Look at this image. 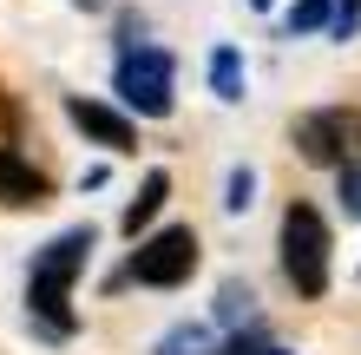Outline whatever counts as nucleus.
<instances>
[{"label": "nucleus", "instance_id": "obj_10", "mask_svg": "<svg viewBox=\"0 0 361 355\" xmlns=\"http://www.w3.org/2000/svg\"><path fill=\"white\" fill-rule=\"evenodd\" d=\"M158 355H210V336L204 329H171V336L158 342Z\"/></svg>", "mask_w": 361, "mask_h": 355}, {"label": "nucleus", "instance_id": "obj_13", "mask_svg": "<svg viewBox=\"0 0 361 355\" xmlns=\"http://www.w3.org/2000/svg\"><path fill=\"white\" fill-rule=\"evenodd\" d=\"M250 184H257V178H250V172H230V211H243V204H250Z\"/></svg>", "mask_w": 361, "mask_h": 355}, {"label": "nucleus", "instance_id": "obj_8", "mask_svg": "<svg viewBox=\"0 0 361 355\" xmlns=\"http://www.w3.org/2000/svg\"><path fill=\"white\" fill-rule=\"evenodd\" d=\"M164 191H171V178H164V172H145V184H138V198L125 204V237H138L145 224L158 217V204H164Z\"/></svg>", "mask_w": 361, "mask_h": 355}, {"label": "nucleus", "instance_id": "obj_6", "mask_svg": "<svg viewBox=\"0 0 361 355\" xmlns=\"http://www.w3.org/2000/svg\"><path fill=\"white\" fill-rule=\"evenodd\" d=\"M66 119H73L86 138L112 145V152H125V145H132V119H118L112 106H99V99H66Z\"/></svg>", "mask_w": 361, "mask_h": 355}, {"label": "nucleus", "instance_id": "obj_3", "mask_svg": "<svg viewBox=\"0 0 361 355\" xmlns=\"http://www.w3.org/2000/svg\"><path fill=\"white\" fill-rule=\"evenodd\" d=\"M283 277L302 296H322L329 289V224L309 204H289L283 211Z\"/></svg>", "mask_w": 361, "mask_h": 355}, {"label": "nucleus", "instance_id": "obj_12", "mask_svg": "<svg viewBox=\"0 0 361 355\" xmlns=\"http://www.w3.org/2000/svg\"><path fill=\"white\" fill-rule=\"evenodd\" d=\"M322 20H329V0H302V7L289 13V27H302V33H309V27H322Z\"/></svg>", "mask_w": 361, "mask_h": 355}, {"label": "nucleus", "instance_id": "obj_14", "mask_svg": "<svg viewBox=\"0 0 361 355\" xmlns=\"http://www.w3.org/2000/svg\"><path fill=\"white\" fill-rule=\"evenodd\" d=\"M335 7H342V13H335V33L348 40V33H355V13H361V0H335Z\"/></svg>", "mask_w": 361, "mask_h": 355}, {"label": "nucleus", "instance_id": "obj_7", "mask_svg": "<svg viewBox=\"0 0 361 355\" xmlns=\"http://www.w3.org/2000/svg\"><path fill=\"white\" fill-rule=\"evenodd\" d=\"M0 198L7 204H33V198H47V178H39L20 152H0Z\"/></svg>", "mask_w": 361, "mask_h": 355}, {"label": "nucleus", "instance_id": "obj_4", "mask_svg": "<svg viewBox=\"0 0 361 355\" xmlns=\"http://www.w3.org/2000/svg\"><path fill=\"white\" fill-rule=\"evenodd\" d=\"M190 270H197V231H190V224H171V231L145 237L132 250L125 277H132V283H152V289H178Z\"/></svg>", "mask_w": 361, "mask_h": 355}, {"label": "nucleus", "instance_id": "obj_15", "mask_svg": "<svg viewBox=\"0 0 361 355\" xmlns=\"http://www.w3.org/2000/svg\"><path fill=\"white\" fill-rule=\"evenodd\" d=\"M224 355H283V349H269V342H230Z\"/></svg>", "mask_w": 361, "mask_h": 355}, {"label": "nucleus", "instance_id": "obj_5", "mask_svg": "<svg viewBox=\"0 0 361 355\" xmlns=\"http://www.w3.org/2000/svg\"><path fill=\"white\" fill-rule=\"evenodd\" d=\"M295 152H302L309 164H348L361 152V112L329 106V112L295 119Z\"/></svg>", "mask_w": 361, "mask_h": 355}, {"label": "nucleus", "instance_id": "obj_11", "mask_svg": "<svg viewBox=\"0 0 361 355\" xmlns=\"http://www.w3.org/2000/svg\"><path fill=\"white\" fill-rule=\"evenodd\" d=\"M342 204H348V217H361V164L355 158L342 164Z\"/></svg>", "mask_w": 361, "mask_h": 355}, {"label": "nucleus", "instance_id": "obj_16", "mask_svg": "<svg viewBox=\"0 0 361 355\" xmlns=\"http://www.w3.org/2000/svg\"><path fill=\"white\" fill-rule=\"evenodd\" d=\"M73 7H86V13H99V7H105V0H73Z\"/></svg>", "mask_w": 361, "mask_h": 355}, {"label": "nucleus", "instance_id": "obj_1", "mask_svg": "<svg viewBox=\"0 0 361 355\" xmlns=\"http://www.w3.org/2000/svg\"><path fill=\"white\" fill-rule=\"evenodd\" d=\"M86 250H92V231H66V237H53L33 257L27 309H33V323L47 329V336H73V277L86 270Z\"/></svg>", "mask_w": 361, "mask_h": 355}, {"label": "nucleus", "instance_id": "obj_9", "mask_svg": "<svg viewBox=\"0 0 361 355\" xmlns=\"http://www.w3.org/2000/svg\"><path fill=\"white\" fill-rule=\"evenodd\" d=\"M210 86H217V99H243V66H237V53H230V47L210 53Z\"/></svg>", "mask_w": 361, "mask_h": 355}, {"label": "nucleus", "instance_id": "obj_2", "mask_svg": "<svg viewBox=\"0 0 361 355\" xmlns=\"http://www.w3.org/2000/svg\"><path fill=\"white\" fill-rule=\"evenodd\" d=\"M171 53L164 47H138V40H125V53H118V99L132 106L138 119H171Z\"/></svg>", "mask_w": 361, "mask_h": 355}]
</instances>
